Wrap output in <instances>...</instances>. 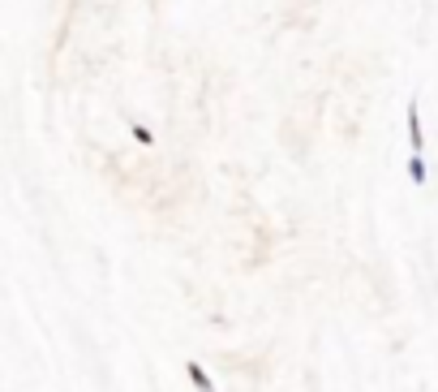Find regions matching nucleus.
I'll return each instance as SVG.
<instances>
[{
    "mask_svg": "<svg viewBox=\"0 0 438 392\" xmlns=\"http://www.w3.org/2000/svg\"><path fill=\"white\" fill-rule=\"evenodd\" d=\"M408 142H412V151H421V146H425V134H421V108H417V100L408 104Z\"/></svg>",
    "mask_w": 438,
    "mask_h": 392,
    "instance_id": "nucleus-1",
    "label": "nucleus"
},
{
    "mask_svg": "<svg viewBox=\"0 0 438 392\" xmlns=\"http://www.w3.org/2000/svg\"><path fill=\"white\" fill-rule=\"evenodd\" d=\"M185 375H189V384H194L198 392H215L211 375H206V371H202V362H185Z\"/></svg>",
    "mask_w": 438,
    "mask_h": 392,
    "instance_id": "nucleus-2",
    "label": "nucleus"
},
{
    "mask_svg": "<svg viewBox=\"0 0 438 392\" xmlns=\"http://www.w3.org/2000/svg\"><path fill=\"white\" fill-rule=\"evenodd\" d=\"M408 177H412V186H425V181H430V177H425V160H421V151L408 156Z\"/></svg>",
    "mask_w": 438,
    "mask_h": 392,
    "instance_id": "nucleus-3",
    "label": "nucleus"
},
{
    "mask_svg": "<svg viewBox=\"0 0 438 392\" xmlns=\"http://www.w3.org/2000/svg\"><path fill=\"white\" fill-rule=\"evenodd\" d=\"M134 138H138V142H142V146H150V142H155V138H150V130H146V126H134Z\"/></svg>",
    "mask_w": 438,
    "mask_h": 392,
    "instance_id": "nucleus-4",
    "label": "nucleus"
}]
</instances>
